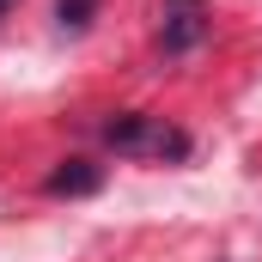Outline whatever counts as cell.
I'll return each instance as SVG.
<instances>
[{"label":"cell","mask_w":262,"mask_h":262,"mask_svg":"<svg viewBox=\"0 0 262 262\" xmlns=\"http://www.w3.org/2000/svg\"><path fill=\"white\" fill-rule=\"evenodd\" d=\"M104 140L110 152L122 159H189V134L171 128L165 116H146V110H122L104 122Z\"/></svg>","instance_id":"1"},{"label":"cell","mask_w":262,"mask_h":262,"mask_svg":"<svg viewBox=\"0 0 262 262\" xmlns=\"http://www.w3.org/2000/svg\"><path fill=\"white\" fill-rule=\"evenodd\" d=\"M207 25H213L207 0H159V49H165V55L201 49V43H207Z\"/></svg>","instance_id":"2"},{"label":"cell","mask_w":262,"mask_h":262,"mask_svg":"<svg viewBox=\"0 0 262 262\" xmlns=\"http://www.w3.org/2000/svg\"><path fill=\"white\" fill-rule=\"evenodd\" d=\"M98 6H104V0H55V25H61L67 37H79V31H92Z\"/></svg>","instance_id":"4"},{"label":"cell","mask_w":262,"mask_h":262,"mask_svg":"<svg viewBox=\"0 0 262 262\" xmlns=\"http://www.w3.org/2000/svg\"><path fill=\"white\" fill-rule=\"evenodd\" d=\"M98 189H104V165L92 159H61L43 177V195H98Z\"/></svg>","instance_id":"3"},{"label":"cell","mask_w":262,"mask_h":262,"mask_svg":"<svg viewBox=\"0 0 262 262\" xmlns=\"http://www.w3.org/2000/svg\"><path fill=\"white\" fill-rule=\"evenodd\" d=\"M12 6H18V0H0V18H6V12H12Z\"/></svg>","instance_id":"5"}]
</instances>
